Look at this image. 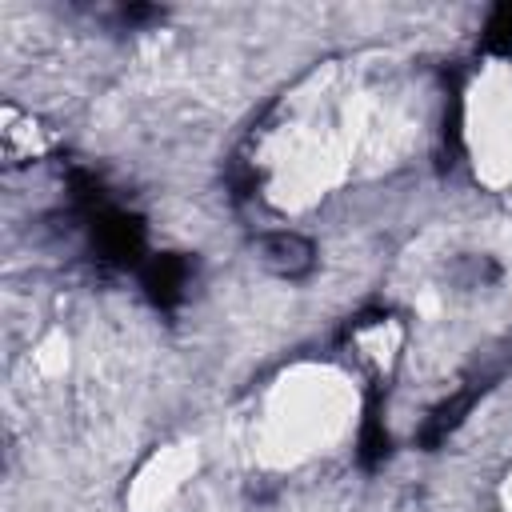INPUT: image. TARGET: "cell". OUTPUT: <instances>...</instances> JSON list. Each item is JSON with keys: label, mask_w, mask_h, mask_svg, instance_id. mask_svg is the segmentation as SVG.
I'll use <instances>...</instances> for the list:
<instances>
[{"label": "cell", "mask_w": 512, "mask_h": 512, "mask_svg": "<svg viewBox=\"0 0 512 512\" xmlns=\"http://www.w3.org/2000/svg\"><path fill=\"white\" fill-rule=\"evenodd\" d=\"M88 236H92V252L112 264V268H144V248H148V228L136 212L116 208L112 200L104 208H96L92 216H84Z\"/></svg>", "instance_id": "1"}, {"label": "cell", "mask_w": 512, "mask_h": 512, "mask_svg": "<svg viewBox=\"0 0 512 512\" xmlns=\"http://www.w3.org/2000/svg\"><path fill=\"white\" fill-rule=\"evenodd\" d=\"M188 276H192V264H188V256H180V252H156V256H148L144 268H140L144 296H148L160 312H172V308L184 300Z\"/></svg>", "instance_id": "2"}, {"label": "cell", "mask_w": 512, "mask_h": 512, "mask_svg": "<svg viewBox=\"0 0 512 512\" xmlns=\"http://www.w3.org/2000/svg\"><path fill=\"white\" fill-rule=\"evenodd\" d=\"M256 256L272 276H284V280H300V276H308L316 268V248L300 232H268V236H260L256 240Z\"/></svg>", "instance_id": "3"}, {"label": "cell", "mask_w": 512, "mask_h": 512, "mask_svg": "<svg viewBox=\"0 0 512 512\" xmlns=\"http://www.w3.org/2000/svg\"><path fill=\"white\" fill-rule=\"evenodd\" d=\"M388 452H392V440H388V428H384V392L372 384L368 396H364V420H360L356 460H360V468H380Z\"/></svg>", "instance_id": "4"}, {"label": "cell", "mask_w": 512, "mask_h": 512, "mask_svg": "<svg viewBox=\"0 0 512 512\" xmlns=\"http://www.w3.org/2000/svg\"><path fill=\"white\" fill-rule=\"evenodd\" d=\"M476 396H480V384H472V388H464V392H456V396H448L444 404H436L432 412H428V420H424V428H420V448H440L456 428H460V420L468 416V408L476 404Z\"/></svg>", "instance_id": "5"}, {"label": "cell", "mask_w": 512, "mask_h": 512, "mask_svg": "<svg viewBox=\"0 0 512 512\" xmlns=\"http://www.w3.org/2000/svg\"><path fill=\"white\" fill-rule=\"evenodd\" d=\"M480 52L488 56H512V0L496 4L480 32Z\"/></svg>", "instance_id": "6"}, {"label": "cell", "mask_w": 512, "mask_h": 512, "mask_svg": "<svg viewBox=\"0 0 512 512\" xmlns=\"http://www.w3.org/2000/svg\"><path fill=\"white\" fill-rule=\"evenodd\" d=\"M128 24H144V20H156L160 16V8H144V4H128L124 12H120Z\"/></svg>", "instance_id": "7"}]
</instances>
